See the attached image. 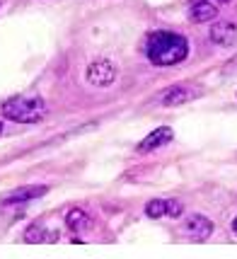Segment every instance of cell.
<instances>
[{
    "mask_svg": "<svg viewBox=\"0 0 237 259\" xmlns=\"http://www.w3.org/2000/svg\"><path fill=\"white\" fill-rule=\"evenodd\" d=\"M66 226L70 233H75V235H82L85 230H90L92 228V221L90 215L85 213L82 208H70L66 215Z\"/></svg>",
    "mask_w": 237,
    "mask_h": 259,
    "instance_id": "cell-10",
    "label": "cell"
},
{
    "mask_svg": "<svg viewBox=\"0 0 237 259\" xmlns=\"http://www.w3.org/2000/svg\"><path fill=\"white\" fill-rule=\"evenodd\" d=\"M49 192V187L44 184H32V187H17V189H12L8 192L0 201L5 203V206H10V203H24V201H34V199H41L44 194Z\"/></svg>",
    "mask_w": 237,
    "mask_h": 259,
    "instance_id": "cell-5",
    "label": "cell"
},
{
    "mask_svg": "<svg viewBox=\"0 0 237 259\" xmlns=\"http://www.w3.org/2000/svg\"><path fill=\"white\" fill-rule=\"evenodd\" d=\"M181 213H184L181 201H177V199H167V215L169 218H179Z\"/></svg>",
    "mask_w": 237,
    "mask_h": 259,
    "instance_id": "cell-13",
    "label": "cell"
},
{
    "mask_svg": "<svg viewBox=\"0 0 237 259\" xmlns=\"http://www.w3.org/2000/svg\"><path fill=\"white\" fill-rule=\"evenodd\" d=\"M0 134H3V121H0Z\"/></svg>",
    "mask_w": 237,
    "mask_h": 259,
    "instance_id": "cell-15",
    "label": "cell"
},
{
    "mask_svg": "<svg viewBox=\"0 0 237 259\" xmlns=\"http://www.w3.org/2000/svg\"><path fill=\"white\" fill-rule=\"evenodd\" d=\"M146 215L148 218H162V215H167V199H153V201H148L146 206Z\"/></svg>",
    "mask_w": 237,
    "mask_h": 259,
    "instance_id": "cell-12",
    "label": "cell"
},
{
    "mask_svg": "<svg viewBox=\"0 0 237 259\" xmlns=\"http://www.w3.org/2000/svg\"><path fill=\"white\" fill-rule=\"evenodd\" d=\"M201 97V90L199 88H192V85H172L158 97L160 104L165 107H179V104H186V102Z\"/></svg>",
    "mask_w": 237,
    "mask_h": 259,
    "instance_id": "cell-4",
    "label": "cell"
},
{
    "mask_svg": "<svg viewBox=\"0 0 237 259\" xmlns=\"http://www.w3.org/2000/svg\"><path fill=\"white\" fill-rule=\"evenodd\" d=\"M0 114L17 124H34L46 114V104L39 97H10L0 104Z\"/></svg>",
    "mask_w": 237,
    "mask_h": 259,
    "instance_id": "cell-2",
    "label": "cell"
},
{
    "mask_svg": "<svg viewBox=\"0 0 237 259\" xmlns=\"http://www.w3.org/2000/svg\"><path fill=\"white\" fill-rule=\"evenodd\" d=\"M232 230H235V235H237V218L232 221Z\"/></svg>",
    "mask_w": 237,
    "mask_h": 259,
    "instance_id": "cell-14",
    "label": "cell"
},
{
    "mask_svg": "<svg viewBox=\"0 0 237 259\" xmlns=\"http://www.w3.org/2000/svg\"><path fill=\"white\" fill-rule=\"evenodd\" d=\"M169 141H172V128H169V126H160V128H155L153 134L146 136V138L138 143V153H150V150L165 146Z\"/></svg>",
    "mask_w": 237,
    "mask_h": 259,
    "instance_id": "cell-8",
    "label": "cell"
},
{
    "mask_svg": "<svg viewBox=\"0 0 237 259\" xmlns=\"http://www.w3.org/2000/svg\"><path fill=\"white\" fill-rule=\"evenodd\" d=\"M87 80L97 88H109L114 80H116V66L107 58H100V61H92L87 66Z\"/></svg>",
    "mask_w": 237,
    "mask_h": 259,
    "instance_id": "cell-3",
    "label": "cell"
},
{
    "mask_svg": "<svg viewBox=\"0 0 237 259\" xmlns=\"http://www.w3.org/2000/svg\"><path fill=\"white\" fill-rule=\"evenodd\" d=\"M24 240L27 242H56L58 235L56 233H49L41 223H34V226H29L24 230Z\"/></svg>",
    "mask_w": 237,
    "mask_h": 259,
    "instance_id": "cell-11",
    "label": "cell"
},
{
    "mask_svg": "<svg viewBox=\"0 0 237 259\" xmlns=\"http://www.w3.org/2000/svg\"><path fill=\"white\" fill-rule=\"evenodd\" d=\"M213 3H225V0H213Z\"/></svg>",
    "mask_w": 237,
    "mask_h": 259,
    "instance_id": "cell-16",
    "label": "cell"
},
{
    "mask_svg": "<svg viewBox=\"0 0 237 259\" xmlns=\"http://www.w3.org/2000/svg\"><path fill=\"white\" fill-rule=\"evenodd\" d=\"M146 54L155 66H162V68L177 66L189 54V41L181 34H174V32H155L150 34V39H148Z\"/></svg>",
    "mask_w": 237,
    "mask_h": 259,
    "instance_id": "cell-1",
    "label": "cell"
},
{
    "mask_svg": "<svg viewBox=\"0 0 237 259\" xmlns=\"http://www.w3.org/2000/svg\"><path fill=\"white\" fill-rule=\"evenodd\" d=\"M184 233L194 240H208L213 233V223L206 215H189L184 223Z\"/></svg>",
    "mask_w": 237,
    "mask_h": 259,
    "instance_id": "cell-7",
    "label": "cell"
},
{
    "mask_svg": "<svg viewBox=\"0 0 237 259\" xmlns=\"http://www.w3.org/2000/svg\"><path fill=\"white\" fill-rule=\"evenodd\" d=\"M211 41L218 44V46H223V49L235 46V41H237V24L227 22V20L215 22L213 27H211Z\"/></svg>",
    "mask_w": 237,
    "mask_h": 259,
    "instance_id": "cell-6",
    "label": "cell"
},
{
    "mask_svg": "<svg viewBox=\"0 0 237 259\" xmlns=\"http://www.w3.org/2000/svg\"><path fill=\"white\" fill-rule=\"evenodd\" d=\"M215 17H218V3H213V0H199L189 8L192 22H211Z\"/></svg>",
    "mask_w": 237,
    "mask_h": 259,
    "instance_id": "cell-9",
    "label": "cell"
}]
</instances>
